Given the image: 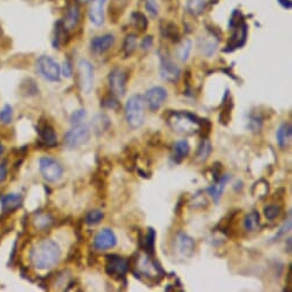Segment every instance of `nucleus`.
Here are the masks:
<instances>
[{"mask_svg": "<svg viewBox=\"0 0 292 292\" xmlns=\"http://www.w3.org/2000/svg\"><path fill=\"white\" fill-rule=\"evenodd\" d=\"M60 258H61V250L52 239L39 241L30 252V260L38 269L54 267L55 265H58Z\"/></svg>", "mask_w": 292, "mask_h": 292, "instance_id": "obj_1", "label": "nucleus"}, {"mask_svg": "<svg viewBox=\"0 0 292 292\" xmlns=\"http://www.w3.org/2000/svg\"><path fill=\"white\" fill-rule=\"evenodd\" d=\"M166 123L174 132L187 134V136L198 133L200 130V117L189 111L168 112Z\"/></svg>", "mask_w": 292, "mask_h": 292, "instance_id": "obj_2", "label": "nucleus"}, {"mask_svg": "<svg viewBox=\"0 0 292 292\" xmlns=\"http://www.w3.org/2000/svg\"><path fill=\"white\" fill-rule=\"evenodd\" d=\"M125 119L131 129L136 130L145 122V99L139 94H134L125 104Z\"/></svg>", "mask_w": 292, "mask_h": 292, "instance_id": "obj_3", "label": "nucleus"}, {"mask_svg": "<svg viewBox=\"0 0 292 292\" xmlns=\"http://www.w3.org/2000/svg\"><path fill=\"white\" fill-rule=\"evenodd\" d=\"M91 137V131L86 124L74 125L65 134V146L68 149H78L86 145Z\"/></svg>", "mask_w": 292, "mask_h": 292, "instance_id": "obj_4", "label": "nucleus"}, {"mask_svg": "<svg viewBox=\"0 0 292 292\" xmlns=\"http://www.w3.org/2000/svg\"><path fill=\"white\" fill-rule=\"evenodd\" d=\"M130 269V263L125 258L118 254H107L106 256V267L104 271L110 278L115 280H122L124 278L127 271Z\"/></svg>", "mask_w": 292, "mask_h": 292, "instance_id": "obj_5", "label": "nucleus"}, {"mask_svg": "<svg viewBox=\"0 0 292 292\" xmlns=\"http://www.w3.org/2000/svg\"><path fill=\"white\" fill-rule=\"evenodd\" d=\"M37 70L40 76L48 81L55 83L60 80L61 76V68L59 63L51 58V56L43 55L37 60Z\"/></svg>", "mask_w": 292, "mask_h": 292, "instance_id": "obj_6", "label": "nucleus"}, {"mask_svg": "<svg viewBox=\"0 0 292 292\" xmlns=\"http://www.w3.org/2000/svg\"><path fill=\"white\" fill-rule=\"evenodd\" d=\"M109 87L112 94L117 97H123L126 93V83H127V73L126 71L119 67L112 69L108 76Z\"/></svg>", "mask_w": 292, "mask_h": 292, "instance_id": "obj_7", "label": "nucleus"}, {"mask_svg": "<svg viewBox=\"0 0 292 292\" xmlns=\"http://www.w3.org/2000/svg\"><path fill=\"white\" fill-rule=\"evenodd\" d=\"M39 170L43 178L48 182L59 181L63 174L62 166L51 157H43L39 160Z\"/></svg>", "mask_w": 292, "mask_h": 292, "instance_id": "obj_8", "label": "nucleus"}, {"mask_svg": "<svg viewBox=\"0 0 292 292\" xmlns=\"http://www.w3.org/2000/svg\"><path fill=\"white\" fill-rule=\"evenodd\" d=\"M78 73H79L80 88L85 94H89L94 85V68L88 60L81 59L78 62Z\"/></svg>", "mask_w": 292, "mask_h": 292, "instance_id": "obj_9", "label": "nucleus"}, {"mask_svg": "<svg viewBox=\"0 0 292 292\" xmlns=\"http://www.w3.org/2000/svg\"><path fill=\"white\" fill-rule=\"evenodd\" d=\"M145 102L148 104V108L151 111H157L160 109L167 99V91L160 86H155L148 89L145 94Z\"/></svg>", "mask_w": 292, "mask_h": 292, "instance_id": "obj_10", "label": "nucleus"}, {"mask_svg": "<svg viewBox=\"0 0 292 292\" xmlns=\"http://www.w3.org/2000/svg\"><path fill=\"white\" fill-rule=\"evenodd\" d=\"M181 70L166 55L160 56V76L168 83H177L180 78Z\"/></svg>", "mask_w": 292, "mask_h": 292, "instance_id": "obj_11", "label": "nucleus"}, {"mask_svg": "<svg viewBox=\"0 0 292 292\" xmlns=\"http://www.w3.org/2000/svg\"><path fill=\"white\" fill-rule=\"evenodd\" d=\"M116 244H117V237L109 228L100 230L94 238V248L100 251L114 248Z\"/></svg>", "mask_w": 292, "mask_h": 292, "instance_id": "obj_12", "label": "nucleus"}, {"mask_svg": "<svg viewBox=\"0 0 292 292\" xmlns=\"http://www.w3.org/2000/svg\"><path fill=\"white\" fill-rule=\"evenodd\" d=\"M37 129H38L37 132L39 134L40 144H43L45 147H55L58 144V137H56L54 127L48 122H45L40 123Z\"/></svg>", "mask_w": 292, "mask_h": 292, "instance_id": "obj_13", "label": "nucleus"}, {"mask_svg": "<svg viewBox=\"0 0 292 292\" xmlns=\"http://www.w3.org/2000/svg\"><path fill=\"white\" fill-rule=\"evenodd\" d=\"M107 0H92L89 6L88 16L92 24L100 27L104 23V7H106Z\"/></svg>", "mask_w": 292, "mask_h": 292, "instance_id": "obj_14", "label": "nucleus"}, {"mask_svg": "<svg viewBox=\"0 0 292 292\" xmlns=\"http://www.w3.org/2000/svg\"><path fill=\"white\" fill-rule=\"evenodd\" d=\"M115 44V36L111 33H107V35L94 37L91 40V50L94 52L95 54H103L107 51H109L110 48L114 46Z\"/></svg>", "mask_w": 292, "mask_h": 292, "instance_id": "obj_15", "label": "nucleus"}, {"mask_svg": "<svg viewBox=\"0 0 292 292\" xmlns=\"http://www.w3.org/2000/svg\"><path fill=\"white\" fill-rule=\"evenodd\" d=\"M177 251L182 258H190L195 250L194 239L185 233H179L177 236Z\"/></svg>", "mask_w": 292, "mask_h": 292, "instance_id": "obj_16", "label": "nucleus"}, {"mask_svg": "<svg viewBox=\"0 0 292 292\" xmlns=\"http://www.w3.org/2000/svg\"><path fill=\"white\" fill-rule=\"evenodd\" d=\"M157 234L153 228H148L147 234H139V246L148 256H155V244Z\"/></svg>", "mask_w": 292, "mask_h": 292, "instance_id": "obj_17", "label": "nucleus"}, {"mask_svg": "<svg viewBox=\"0 0 292 292\" xmlns=\"http://www.w3.org/2000/svg\"><path fill=\"white\" fill-rule=\"evenodd\" d=\"M230 174H222V177L220 178L218 181H213V185L210 186L207 189L210 196L212 197V200L216 202V204L219 203V200L223 193V189L226 188L227 183L230 181Z\"/></svg>", "mask_w": 292, "mask_h": 292, "instance_id": "obj_18", "label": "nucleus"}, {"mask_svg": "<svg viewBox=\"0 0 292 292\" xmlns=\"http://www.w3.org/2000/svg\"><path fill=\"white\" fill-rule=\"evenodd\" d=\"M0 202L3 212H12L21 207L23 197L21 194H7L0 197Z\"/></svg>", "mask_w": 292, "mask_h": 292, "instance_id": "obj_19", "label": "nucleus"}, {"mask_svg": "<svg viewBox=\"0 0 292 292\" xmlns=\"http://www.w3.org/2000/svg\"><path fill=\"white\" fill-rule=\"evenodd\" d=\"M189 151L190 147L188 141L185 139L179 140L175 142L173 147H172V159H173L175 163H181L182 160L189 155Z\"/></svg>", "mask_w": 292, "mask_h": 292, "instance_id": "obj_20", "label": "nucleus"}, {"mask_svg": "<svg viewBox=\"0 0 292 292\" xmlns=\"http://www.w3.org/2000/svg\"><path fill=\"white\" fill-rule=\"evenodd\" d=\"M246 36H248V29H246L245 24L239 25L237 31L234 33V36L231 37L230 44L228 45V48H226V52H230L236 50V48L242 47L246 42Z\"/></svg>", "mask_w": 292, "mask_h": 292, "instance_id": "obj_21", "label": "nucleus"}, {"mask_svg": "<svg viewBox=\"0 0 292 292\" xmlns=\"http://www.w3.org/2000/svg\"><path fill=\"white\" fill-rule=\"evenodd\" d=\"M228 93L229 91H226V95L223 96V102H222V110L220 111L219 115V123H221L222 125H228L231 121V112H233L234 102L231 100V97H228Z\"/></svg>", "mask_w": 292, "mask_h": 292, "instance_id": "obj_22", "label": "nucleus"}, {"mask_svg": "<svg viewBox=\"0 0 292 292\" xmlns=\"http://www.w3.org/2000/svg\"><path fill=\"white\" fill-rule=\"evenodd\" d=\"M80 18V12L79 8L76 5H71L68 10H67L66 18H65V24L63 27L67 30H73L77 28L78 23H79Z\"/></svg>", "mask_w": 292, "mask_h": 292, "instance_id": "obj_23", "label": "nucleus"}, {"mask_svg": "<svg viewBox=\"0 0 292 292\" xmlns=\"http://www.w3.org/2000/svg\"><path fill=\"white\" fill-rule=\"evenodd\" d=\"M291 133L292 127L290 123H283V124L280 125L278 132H276V139H278V144L281 149L286 148L290 142Z\"/></svg>", "mask_w": 292, "mask_h": 292, "instance_id": "obj_24", "label": "nucleus"}, {"mask_svg": "<svg viewBox=\"0 0 292 292\" xmlns=\"http://www.w3.org/2000/svg\"><path fill=\"white\" fill-rule=\"evenodd\" d=\"M93 129L96 134H103L110 127V119L106 114L96 115L92 121Z\"/></svg>", "mask_w": 292, "mask_h": 292, "instance_id": "obj_25", "label": "nucleus"}, {"mask_svg": "<svg viewBox=\"0 0 292 292\" xmlns=\"http://www.w3.org/2000/svg\"><path fill=\"white\" fill-rule=\"evenodd\" d=\"M217 46H218V42L215 40L213 37H208V38L200 39V48L202 53L207 55L208 58H211L212 55H215L217 51Z\"/></svg>", "mask_w": 292, "mask_h": 292, "instance_id": "obj_26", "label": "nucleus"}, {"mask_svg": "<svg viewBox=\"0 0 292 292\" xmlns=\"http://www.w3.org/2000/svg\"><path fill=\"white\" fill-rule=\"evenodd\" d=\"M259 223H260V217L258 211L250 212L249 215L245 216L244 220H243V226H244V229L246 231H249V233L257 230L258 227H259Z\"/></svg>", "mask_w": 292, "mask_h": 292, "instance_id": "obj_27", "label": "nucleus"}, {"mask_svg": "<svg viewBox=\"0 0 292 292\" xmlns=\"http://www.w3.org/2000/svg\"><path fill=\"white\" fill-rule=\"evenodd\" d=\"M212 151V146L209 139H202L200 145H198L197 152H196V159L198 162L204 163L209 158L210 153Z\"/></svg>", "mask_w": 292, "mask_h": 292, "instance_id": "obj_28", "label": "nucleus"}, {"mask_svg": "<svg viewBox=\"0 0 292 292\" xmlns=\"http://www.w3.org/2000/svg\"><path fill=\"white\" fill-rule=\"evenodd\" d=\"M52 223H53V218L48 213H39V215H36L35 219H33V224L39 230L48 229Z\"/></svg>", "mask_w": 292, "mask_h": 292, "instance_id": "obj_29", "label": "nucleus"}, {"mask_svg": "<svg viewBox=\"0 0 292 292\" xmlns=\"http://www.w3.org/2000/svg\"><path fill=\"white\" fill-rule=\"evenodd\" d=\"M104 218V213L101 210H92L85 217V223L88 226H96Z\"/></svg>", "mask_w": 292, "mask_h": 292, "instance_id": "obj_30", "label": "nucleus"}, {"mask_svg": "<svg viewBox=\"0 0 292 292\" xmlns=\"http://www.w3.org/2000/svg\"><path fill=\"white\" fill-rule=\"evenodd\" d=\"M281 211H282V208L279 204H269L264 208V215L266 219L271 220V221L278 218L281 215Z\"/></svg>", "mask_w": 292, "mask_h": 292, "instance_id": "obj_31", "label": "nucleus"}, {"mask_svg": "<svg viewBox=\"0 0 292 292\" xmlns=\"http://www.w3.org/2000/svg\"><path fill=\"white\" fill-rule=\"evenodd\" d=\"M101 107L117 111V110H119V108H121V104H119V102H118L117 96H115L114 94H112V95L104 96L103 99L101 100Z\"/></svg>", "mask_w": 292, "mask_h": 292, "instance_id": "obj_32", "label": "nucleus"}, {"mask_svg": "<svg viewBox=\"0 0 292 292\" xmlns=\"http://www.w3.org/2000/svg\"><path fill=\"white\" fill-rule=\"evenodd\" d=\"M212 130V123L208 118H200V130L198 133L202 139H208Z\"/></svg>", "mask_w": 292, "mask_h": 292, "instance_id": "obj_33", "label": "nucleus"}, {"mask_svg": "<svg viewBox=\"0 0 292 292\" xmlns=\"http://www.w3.org/2000/svg\"><path fill=\"white\" fill-rule=\"evenodd\" d=\"M13 121V108L9 104H6L5 107L0 110V123L8 125Z\"/></svg>", "mask_w": 292, "mask_h": 292, "instance_id": "obj_34", "label": "nucleus"}, {"mask_svg": "<svg viewBox=\"0 0 292 292\" xmlns=\"http://www.w3.org/2000/svg\"><path fill=\"white\" fill-rule=\"evenodd\" d=\"M137 46V37L134 35H129L126 37L124 45H123V51H124L125 56L132 54V52L136 50Z\"/></svg>", "mask_w": 292, "mask_h": 292, "instance_id": "obj_35", "label": "nucleus"}, {"mask_svg": "<svg viewBox=\"0 0 292 292\" xmlns=\"http://www.w3.org/2000/svg\"><path fill=\"white\" fill-rule=\"evenodd\" d=\"M190 52H192V42L187 39L185 42H182L180 47H179V58H180L182 62H186L189 59Z\"/></svg>", "mask_w": 292, "mask_h": 292, "instance_id": "obj_36", "label": "nucleus"}, {"mask_svg": "<svg viewBox=\"0 0 292 292\" xmlns=\"http://www.w3.org/2000/svg\"><path fill=\"white\" fill-rule=\"evenodd\" d=\"M137 159H138V153L136 151L130 150L129 152H125L124 156V165L129 171H133L137 166Z\"/></svg>", "mask_w": 292, "mask_h": 292, "instance_id": "obj_37", "label": "nucleus"}, {"mask_svg": "<svg viewBox=\"0 0 292 292\" xmlns=\"http://www.w3.org/2000/svg\"><path fill=\"white\" fill-rule=\"evenodd\" d=\"M205 7V0H189L188 10L193 15H198L203 12Z\"/></svg>", "mask_w": 292, "mask_h": 292, "instance_id": "obj_38", "label": "nucleus"}, {"mask_svg": "<svg viewBox=\"0 0 292 292\" xmlns=\"http://www.w3.org/2000/svg\"><path fill=\"white\" fill-rule=\"evenodd\" d=\"M132 20L134 23V27L137 29H140L141 31H145L148 27V21L141 13H134L132 15Z\"/></svg>", "mask_w": 292, "mask_h": 292, "instance_id": "obj_39", "label": "nucleus"}, {"mask_svg": "<svg viewBox=\"0 0 292 292\" xmlns=\"http://www.w3.org/2000/svg\"><path fill=\"white\" fill-rule=\"evenodd\" d=\"M86 115H87V112H86L85 109H78L76 111H73V114L70 116V123L71 125L74 126V125H78V124H81V122L84 121Z\"/></svg>", "mask_w": 292, "mask_h": 292, "instance_id": "obj_40", "label": "nucleus"}, {"mask_svg": "<svg viewBox=\"0 0 292 292\" xmlns=\"http://www.w3.org/2000/svg\"><path fill=\"white\" fill-rule=\"evenodd\" d=\"M290 229H291V213H289V218H288L286 221L283 222L282 227L280 228V230L278 231V234L275 235V237L273 238V241H278L280 237H282L287 233H289Z\"/></svg>", "mask_w": 292, "mask_h": 292, "instance_id": "obj_41", "label": "nucleus"}, {"mask_svg": "<svg viewBox=\"0 0 292 292\" xmlns=\"http://www.w3.org/2000/svg\"><path fill=\"white\" fill-rule=\"evenodd\" d=\"M211 172H212L213 181H218L219 179L222 177V164L219 162H216L215 164H213Z\"/></svg>", "mask_w": 292, "mask_h": 292, "instance_id": "obj_42", "label": "nucleus"}, {"mask_svg": "<svg viewBox=\"0 0 292 292\" xmlns=\"http://www.w3.org/2000/svg\"><path fill=\"white\" fill-rule=\"evenodd\" d=\"M146 9L151 16H157L158 15V5L155 0H146Z\"/></svg>", "mask_w": 292, "mask_h": 292, "instance_id": "obj_43", "label": "nucleus"}, {"mask_svg": "<svg viewBox=\"0 0 292 292\" xmlns=\"http://www.w3.org/2000/svg\"><path fill=\"white\" fill-rule=\"evenodd\" d=\"M62 73L66 78H70L71 76H73V67H71V63L69 60H66V61L63 62Z\"/></svg>", "mask_w": 292, "mask_h": 292, "instance_id": "obj_44", "label": "nucleus"}, {"mask_svg": "<svg viewBox=\"0 0 292 292\" xmlns=\"http://www.w3.org/2000/svg\"><path fill=\"white\" fill-rule=\"evenodd\" d=\"M152 44H153V39L151 36H148V37H145L144 40H142L141 43V47L142 50H150V48L152 47Z\"/></svg>", "mask_w": 292, "mask_h": 292, "instance_id": "obj_45", "label": "nucleus"}, {"mask_svg": "<svg viewBox=\"0 0 292 292\" xmlns=\"http://www.w3.org/2000/svg\"><path fill=\"white\" fill-rule=\"evenodd\" d=\"M7 175H8V172H7L6 166L1 165V164H0V183L6 180Z\"/></svg>", "mask_w": 292, "mask_h": 292, "instance_id": "obj_46", "label": "nucleus"}, {"mask_svg": "<svg viewBox=\"0 0 292 292\" xmlns=\"http://www.w3.org/2000/svg\"><path fill=\"white\" fill-rule=\"evenodd\" d=\"M287 286L288 287H291V265L289 266V269H288V275H287Z\"/></svg>", "mask_w": 292, "mask_h": 292, "instance_id": "obj_47", "label": "nucleus"}, {"mask_svg": "<svg viewBox=\"0 0 292 292\" xmlns=\"http://www.w3.org/2000/svg\"><path fill=\"white\" fill-rule=\"evenodd\" d=\"M291 249H292V246H291V237H289V238H287V251L288 252H291Z\"/></svg>", "mask_w": 292, "mask_h": 292, "instance_id": "obj_48", "label": "nucleus"}, {"mask_svg": "<svg viewBox=\"0 0 292 292\" xmlns=\"http://www.w3.org/2000/svg\"><path fill=\"white\" fill-rule=\"evenodd\" d=\"M2 152H3V145L1 144V142H0V157H1Z\"/></svg>", "mask_w": 292, "mask_h": 292, "instance_id": "obj_49", "label": "nucleus"}, {"mask_svg": "<svg viewBox=\"0 0 292 292\" xmlns=\"http://www.w3.org/2000/svg\"><path fill=\"white\" fill-rule=\"evenodd\" d=\"M80 1H81V2H87L88 0H80Z\"/></svg>", "mask_w": 292, "mask_h": 292, "instance_id": "obj_50", "label": "nucleus"}]
</instances>
